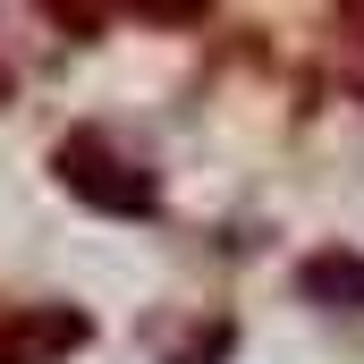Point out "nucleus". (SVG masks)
Instances as JSON below:
<instances>
[{
  "label": "nucleus",
  "instance_id": "nucleus-2",
  "mask_svg": "<svg viewBox=\"0 0 364 364\" xmlns=\"http://www.w3.org/2000/svg\"><path fill=\"white\" fill-rule=\"evenodd\" d=\"M85 339H93V322L77 305H17V314H0V364H60Z\"/></svg>",
  "mask_w": 364,
  "mask_h": 364
},
{
  "label": "nucleus",
  "instance_id": "nucleus-1",
  "mask_svg": "<svg viewBox=\"0 0 364 364\" xmlns=\"http://www.w3.org/2000/svg\"><path fill=\"white\" fill-rule=\"evenodd\" d=\"M51 161H60V186H68L77 203H93V212H110V220H144V212L161 203L153 170H136V161H127V153H110L102 136H68Z\"/></svg>",
  "mask_w": 364,
  "mask_h": 364
},
{
  "label": "nucleus",
  "instance_id": "nucleus-3",
  "mask_svg": "<svg viewBox=\"0 0 364 364\" xmlns=\"http://www.w3.org/2000/svg\"><path fill=\"white\" fill-rule=\"evenodd\" d=\"M296 288H305L314 305H364V263L356 255H314V263L296 272Z\"/></svg>",
  "mask_w": 364,
  "mask_h": 364
}]
</instances>
